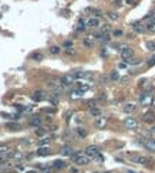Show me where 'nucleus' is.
I'll use <instances>...</instances> for the list:
<instances>
[{
  "mask_svg": "<svg viewBox=\"0 0 155 173\" xmlns=\"http://www.w3.org/2000/svg\"><path fill=\"white\" fill-rule=\"evenodd\" d=\"M94 161L97 162V163H102V162H104V156H102L101 153H98L97 156L94 157Z\"/></svg>",
  "mask_w": 155,
  "mask_h": 173,
  "instance_id": "obj_35",
  "label": "nucleus"
},
{
  "mask_svg": "<svg viewBox=\"0 0 155 173\" xmlns=\"http://www.w3.org/2000/svg\"><path fill=\"white\" fill-rule=\"evenodd\" d=\"M130 162L137 163V165H147L148 159L147 157L141 156V155H130Z\"/></svg>",
  "mask_w": 155,
  "mask_h": 173,
  "instance_id": "obj_9",
  "label": "nucleus"
},
{
  "mask_svg": "<svg viewBox=\"0 0 155 173\" xmlns=\"http://www.w3.org/2000/svg\"><path fill=\"white\" fill-rule=\"evenodd\" d=\"M71 159H73V162L78 166H86V165H88V162H90V157L87 156V155H84V153H81L80 150L74 152Z\"/></svg>",
  "mask_w": 155,
  "mask_h": 173,
  "instance_id": "obj_1",
  "label": "nucleus"
},
{
  "mask_svg": "<svg viewBox=\"0 0 155 173\" xmlns=\"http://www.w3.org/2000/svg\"><path fill=\"white\" fill-rule=\"evenodd\" d=\"M87 107L90 108H95V101H87Z\"/></svg>",
  "mask_w": 155,
  "mask_h": 173,
  "instance_id": "obj_39",
  "label": "nucleus"
},
{
  "mask_svg": "<svg viewBox=\"0 0 155 173\" xmlns=\"http://www.w3.org/2000/svg\"><path fill=\"white\" fill-rule=\"evenodd\" d=\"M132 30L138 34L145 33V31H147V24H144L141 21H135V23H132Z\"/></svg>",
  "mask_w": 155,
  "mask_h": 173,
  "instance_id": "obj_10",
  "label": "nucleus"
},
{
  "mask_svg": "<svg viewBox=\"0 0 155 173\" xmlns=\"http://www.w3.org/2000/svg\"><path fill=\"white\" fill-rule=\"evenodd\" d=\"M71 75L74 77V79H83V78L91 77V72H86V71H73Z\"/></svg>",
  "mask_w": 155,
  "mask_h": 173,
  "instance_id": "obj_13",
  "label": "nucleus"
},
{
  "mask_svg": "<svg viewBox=\"0 0 155 173\" xmlns=\"http://www.w3.org/2000/svg\"><path fill=\"white\" fill-rule=\"evenodd\" d=\"M76 131H77V135L80 136V138H86V136H87V131L83 128V126H78Z\"/></svg>",
  "mask_w": 155,
  "mask_h": 173,
  "instance_id": "obj_30",
  "label": "nucleus"
},
{
  "mask_svg": "<svg viewBox=\"0 0 155 173\" xmlns=\"http://www.w3.org/2000/svg\"><path fill=\"white\" fill-rule=\"evenodd\" d=\"M83 94H84V92H83L81 90H76V91H73V92L70 94V98L71 99H78V98H81L83 97Z\"/></svg>",
  "mask_w": 155,
  "mask_h": 173,
  "instance_id": "obj_22",
  "label": "nucleus"
},
{
  "mask_svg": "<svg viewBox=\"0 0 155 173\" xmlns=\"http://www.w3.org/2000/svg\"><path fill=\"white\" fill-rule=\"evenodd\" d=\"M107 122H108L107 116L100 115V116H97V118H95V126H97V128H100V129H104V128H105V126H107Z\"/></svg>",
  "mask_w": 155,
  "mask_h": 173,
  "instance_id": "obj_11",
  "label": "nucleus"
},
{
  "mask_svg": "<svg viewBox=\"0 0 155 173\" xmlns=\"http://www.w3.org/2000/svg\"><path fill=\"white\" fill-rule=\"evenodd\" d=\"M83 44L86 45V47H88V48H91L94 44V36H87V37L83 40Z\"/></svg>",
  "mask_w": 155,
  "mask_h": 173,
  "instance_id": "obj_21",
  "label": "nucleus"
},
{
  "mask_svg": "<svg viewBox=\"0 0 155 173\" xmlns=\"http://www.w3.org/2000/svg\"><path fill=\"white\" fill-rule=\"evenodd\" d=\"M95 40L100 43H108L110 41V36L108 34H102V33H98L97 36H95Z\"/></svg>",
  "mask_w": 155,
  "mask_h": 173,
  "instance_id": "obj_16",
  "label": "nucleus"
},
{
  "mask_svg": "<svg viewBox=\"0 0 155 173\" xmlns=\"http://www.w3.org/2000/svg\"><path fill=\"white\" fill-rule=\"evenodd\" d=\"M100 26H101V23H100V19H98V17H90V19L87 20V27H90V29H97Z\"/></svg>",
  "mask_w": 155,
  "mask_h": 173,
  "instance_id": "obj_12",
  "label": "nucleus"
},
{
  "mask_svg": "<svg viewBox=\"0 0 155 173\" xmlns=\"http://www.w3.org/2000/svg\"><path fill=\"white\" fill-rule=\"evenodd\" d=\"M90 115L91 116H95V118H97V116H100L101 115V111H100V108H91L90 109Z\"/></svg>",
  "mask_w": 155,
  "mask_h": 173,
  "instance_id": "obj_31",
  "label": "nucleus"
},
{
  "mask_svg": "<svg viewBox=\"0 0 155 173\" xmlns=\"http://www.w3.org/2000/svg\"><path fill=\"white\" fill-rule=\"evenodd\" d=\"M142 145L144 148L147 149V150H149V152H155V140L151 139V138H142Z\"/></svg>",
  "mask_w": 155,
  "mask_h": 173,
  "instance_id": "obj_8",
  "label": "nucleus"
},
{
  "mask_svg": "<svg viewBox=\"0 0 155 173\" xmlns=\"http://www.w3.org/2000/svg\"><path fill=\"white\" fill-rule=\"evenodd\" d=\"M71 45H73V43H71V41H65V43H64V47H65V48H70Z\"/></svg>",
  "mask_w": 155,
  "mask_h": 173,
  "instance_id": "obj_43",
  "label": "nucleus"
},
{
  "mask_svg": "<svg viewBox=\"0 0 155 173\" xmlns=\"http://www.w3.org/2000/svg\"><path fill=\"white\" fill-rule=\"evenodd\" d=\"M37 155H39V156H49L50 149L49 148H40L39 150H37Z\"/></svg>",
  "mask_w": 155,
  "mask_h": 173,
  "instance_id": "obj_26",
  "label": "nucleus"
},
{
  "mask_svg": "<svg viewBox=\"0 0 155 173\" xmlns=\"http://www.w3.org/2000/svg\"><path fill=\"white\" fill-rule=\"evenodd\" d=\"M120 54H121V57H123L124 61L128 60V58L134 57V51H132V48L128 47V45H121V48H120Z\"/></svg>",
  "mask_w": 155,
  "mask_h": 173,
  "instance_id": "obj_3",
  "label": "nucleus"
},
{
  "mask_svg": "<svg viewBox=\"0 0 155 173\" xmlns=\"http://www.w3.org/2000/svg\"><path fill=\"white\" fill-rule=\"evenodd\" d=\"M120 83H121V84H127V83H128V77H121V78H120Z\"/></svg>",
  "mask_w": 155,
  "mask_h": 173,
  "instance_id": "obj_42",
  "label": "nucleus"
},
{
  "mask_svg": "<svg viewBox=\"0 0 155 173\" xmlns=\"http://www.w3.org/2000/svg\"><path fill=\"white\" fill-rule=\"evenodd\" d=\"M127 173H135V172H132V170H128V172H127Z\"/></svg>",
  "mask_w": 155,
  "mask_h": 173,
  "instance_id": "obj_51",
  "label": "nucleus"
},
{
  "mask_svg": "<svg viewBox=\"0 0 155 173\" xmlns=\"http://www.w3.org/2000/svg\"><path fill=\"white\" fill-rule=\"evenodd\" d=\"M44 133H46V131H44V129H37V135H44Z\"/></svg>",
  "mask_w": 155,
  "mask_h": 173,
  "instance_id": "obj_44",
  "label": "nucleus"
},
{
  "mask_svg": "<svg viewBox=\"0 0 155 173\" xmlns=\"http://www.w3.org/2000/svg\"><path fill=\"white\" fill-rule=\"evenodd\" d=\"M4 156L7 157V159H10V161H13V162H20L21 159L24 157V155H23V152H20V150H12L10 153L4 155Z\"/></svg>",
  "mask_w": 155,
  "mask_h": 173,
  "instance_id": "obj_6",
  "label": "nucleus"
},
{
  "mask_svg": "<svg viewBox=\"0 0 155 173\" xmlns=\"http://www.w3.org/2000/svg\"><path fill=\"white\" fill-rule=\"evenodd\" d=\"M94 173H98V172H94Z\"/></svg>",
  "mask_w": 155,
  "mask_h": 173,
  "instance_id": "obj_53",
  "label": "nucleus"
},
{
  "mask_svg": "<svg viewBox=\"0 0 155 173\" xmlns=\"http://www.w3.org/2000/svg\"><path fill=\"white\" fill-rule=\"evenodd\" d=\"M27 173H37V172H36V170H29Z\"/></svg>",
  "mask_w": 155,
  "mask_h": 173,
  "instance_id": "obj_50",
  "label": "nucleus"
},
{
  "mask_svg": "<svg viewBox=\"0 0 155 173\" xmlns=\"http://www.w3.org/2000/svg\"><path fill=\"white\" fill-rule=\"evenodd\" d=\"M12 152V148L9 145H0V155H7Z\"/></svg>",
  "mask_w": 155,
  "mask_h": 173,
  "instance_id": "obj_23",
  "label": "nucleus"
},
{
  "mask_svg": "<svg viewBox=\"0 0 155 173\" xmlns=\"http://www.w3.org/2000/svg\"><path fill=\"white\" fill-rule=\"evenodd\" d=\"M152 94L149 92V91H144L142 94L138 97V102L141 104V105H144V107H147V105H149V104L152 102Z\"/></svg>",
  "mask_w": 155,
  "mask_h": 173,
  "instance_id": "obj_2",
  "label": "nucleus"
},
{
  "mask_svg": "<svg viewBox=\"0 0 155 173\" xmlns=\"http://www.w3.org/2000/svg\"><path fill=\"white\" fill-rule=\"evenodd\" d=\"M127 4H134V0H125Z\"/></svg>",
  "mask_w": 155,
  "mask_h": 173,
  "instance_id": "obj_46",
  "label": "nucleus"
},
{
  "mask_svg": "<svg viewBox=\"0 0 155 173\" xmlns=\"http://www.w3.org/2000/svg\"><path fill=\"white\" fill-rule=\"evenodd\" d=\"M74 81H76V79H74V77L71 74H65V75H63V77H60V79H58V83H60V85L61 86L73 85Z\"/></svg>",
  "mask_w": 155,
  "mask_h": 173,
  "instance_id": "obj_5",
  "label": "nucleus"
},
{
  "mask_svg": "<svg viewBox=\"0 0 155 173\" xmlns=\"http://www.w3.org/2000/svg\"><path fill=\"white\" fill-rule=\"evenodd\" d=\"M118 2H120V0H118Z\"/></svg>",
  "mask_w": 155,
  "mask_h": 173,
  "instance_id": "obj_54",
  "label": "nucleus"
},
{
  "mask_svg": "<svg viewBox=\"0 0 155 173\" xmlns=\"http://www.w3.org/2000/svg\"><path fill=\"white\" fill-rule=\"evenodd\" d=\"M29 124H30V126H33V128H40L41 126V119L39 118V116H33Z\"/></svg>",
  "mask_w": 155,
  "mask_h": 173,
  "instance_id": "obj_15",
  "label": "nucleus"
},
{
  "mask_svg": "<svg viewBox=\"0 0 155 173\" xmlns=\"http://www.w3.org/2000/svg\"><path fill=\"white\" fill-rule=\"evenodd\" d=\"M135 108H137L135 104H125V105L123 107V111L125 112V114H131V112L135 111Z\"/></svg>",
  "mask_w": 155,
  "mask_h": 173,
  "instance_id": "obj_19",
  "label": "nucleus"
},
{
  "mask_svg": "<svg viewBox=\"0 0 155 173\" xmlns=\"http://www.w3.org/2000/svg\"><path fill=\"white\" fill-rule=\"evenodd\" d=\"M151 132H154V133H155V125H154V126H152V128H151Z\"/></svg>",
  "mask_w": 155,
  "mask_h": 173,
  "instance_id": "obj_49",
  "label": "nucleus"
},
{
  "mask_svg": "<svg viewBox=\"0 0 155 173\" xmlns=\"http://www.w3.org/2000/svg\"><path fill=\"white\" fill-rule=\"evenodd\" d=\"M120 78H121V77H120V74H118V71H111V74H110V79L111 81H120Z\"/></svg>",
  "mask_w": 155,
  "mask_h": 173,
  "instance_id": "obj_29",
  "label": "nucleus"
},
{
  "mask_svg": "<svg viewBox=\"0 0 155 173\" xmlns=\"http://www.w3.org/2000/svg\"><path fill=\"white\" fill-rule=\"evenodd\" d=\"M49 95L46 94L44 91H36L34 94H33V99L36 101V102H40V101H44Z\"/></svg>",
  "mask_w": 155,
  "mask_h": 173,
  "instance_id": "obj_14",
  "label": "nucleus"
},
{
  "mask_svg": "<svg viewBox=\"0 0 155 173\" xmlns=\"http://www.w3.org/2000/svg\"><path fill=\"white\" fill-rule=\"evenodd\" d=\"M49 142H50V140L47 139V138H44V139L39 140V142H37V145H39V146H46V145H49Z\"/></svg>",
  "mask_w": 155,
  "mask_h": 173,
  "instance_id": "obj_36",
  "label": "nucleus"
},
{
  "mask_svg": "<svg viewBox=\"0 0 155 173\" xmlns=\"http://www.w3.org/2000/svg\"><path fill=\"white\" fill-rule=\"evenodd\" d=\"M113 36H114V37H120V36H123V30H114V31H113Z\"/></svg>",
  "mask_w": 155,
  "mask_h": 173,
  "instance_id": "obj_38",
  "label": "nucleus"
},
{
  "mask_svg": "<svg viewBox=\"0 0 155 173\" xmlns=\"http://www.w3.org/2000/svg\"><path fill=\"white\" fill-rule=\"evenodd\" d=\"M61 155L63 156H73L74 155V149L71 146H64L61 149Z\"/></svg>",
  "mask_w": 155,
  "mask_h": 173,
  "instance_id": "obj_18",
  "label": "nucleus"
},
{
  "mask_svg": "<svg viewBox=\"0 0 155 173\" xmlns=\"http://www.w3.org/2000/svg\"><path fill=\"white\" fill-rule=\"evenodd\" d=\"M65 53L70 55V54H74V53H76V50H74L73 47H70V48H65Z\"/></svg>",
  "mask_w": 155,
  "mask_h": 173,
  "instance_id": "obj_41",
  "label": "nucleus"
},
{
  "mask_svg": "<svg viewBox=\"0 0 155 173\" xmlns=\"http://www.w3.org/2000/svg\"><path fill=\"white\" fill-rule=\"evenodd\" d=\"M151 104H152V107H154V108H155V98H154V99H152V102H151Z\"/></svg>",
  "mask_w": 155,
  "mask_h": 173,
  "instance_id": "obj_48",
  "label": "nucleus"
},
{
  "mask_svg": "<svg viewBox=\"0 0 155 173\" xmlns=\"http://www.w3.org/2000/svg\"><path fill=\"white\" fill-rule=\"evenodd\" d=\"M125 62H127V64H132V65H137V64H139L141 61L132 57V58H128V60H125Z\"/></svg>",
  "mask_w": 155,
  "mask_h": 173,
  "instance_id": "obj_33",
  "label": "nucleus"
},
{
  "mask_svg": "<svg viewBox=\"0 0 155 173\" xmlns=\"http://www.w3.org/2000/svg\"><path fill=\"white\" fill-rule=\"evenodd\" d=\"M60 53H61V48H60L58 45H53V47H50V54H53V55H58Z\"/></svg>",
  "mask_w": 155,
  "mask_h": 173,
  "instance_id": "obj_28",
  "label": "nucleus"
},
{
  "mask_svg": "<svg viewBox=\"0 0 155 173\" xmlns=\"http://www.w3.org/2000/svg\"><path fill=\"white\" fill-rule=\"evenodd\" d=\"M44 111H46V112H49V114H53V112H54V109H50V108H46Z\"/></svg>",
  "mask_w": 155,
  "mask_h": 173,
  "instance_id": "obj_45",
  "label": "nucleus"
},
{
  "mask_svg": "<svg viewBox=\"0 0 155 173\" xmlns=\"http://www.w3.org/2000/svg\"><path fill=\"white\" fill-rule=\"evenodd\" d=\"M31 58L34 61H43V60H44V55H43V53H40V51H36V53H33Z\"/></svg>",
  "mask_w": 155,
  "mask_h": 173,
  "instance_id": "obj_24",
  "label": "nucleus"
},
{
  "mask_svg": "<svg viewBox=\"0 0 155 173\" xmlns=\"http://www.w3.org/2000/svg\"><path fill=\"white\" fill-rule=\"evenodd\" d=\"M86 27H87L86 21L80 20V21H78V24H77V27H76V30H77V31H84V30H86Z\"/></svg>",
  "mask_w": 155,
  "mask_h": 173,
  "instance_id": "obj_27",
  "label": "nucleus"
},
{
  "mask_svg": "<svg viewBox=\"0 0 155 173\" xmlns=\"http://www.w3.org/2000/svg\"><path fill=\"white\" fill-rule=\"evenodd\" d=\"M6 128H9V129H20V126L13 122V124H6Z\"/></svg>",
  "mask_w": 155,
  "mask_h": 173,
  "instance_id": "obj_37",
  "label": "nucleus"
},
{
  "mask_svg": "<svg viewBox=\"0 0 155 173\" xmlns=\"http://www.w3.org/2000/svg\"><path fill=\"white\" fill-rule=\"evenodd\" d=\"M98 153H100V149H98V146H95V145H90V146H87L86 150H84V155H87L90 159H94Z\"/></svg>",
  "mask_w": 155,
  "mask_h": 173,
  "instance_id": "obj_4",
  "label": "nucleus"
},
{
  "mask_svg": "<svg viewBox=\"0 0 155 173\" xmlns=\"http://www.w3.org/2000/svg\"><path fill=\"white\" fill-rule=\"evenodd\" d=\"M148 65H149V67L155 65V57H154V55H152V57L149 58V60H148Z\"/></svg>",
  "mask_w": 155,
  "mask_h": 173,
  "instance_id": "obj_40",
  "label": "nucleus"
},
{
  "mask_svg": "<svg viewBox=\"0 0 155 173\" xmlns=\"http://www.w3.org/2000/svg\"><path fill=\"white\" fill-rule=\"evenodd\" d=\"M124 125H125L127 129L134 131V129L138 128V121L134 119V118H131V116H128V118H125V119H124Z\"/></svg>",
  "mask_w": 155,
  "mask_h": 173,
  "instance_id": "obj_7",
  "label": "nucleus"
},
{
  "mask_svg": "<svg viewBox=\"0 0 155 173\" xmlns=\"http://www.w3.org/2000/svg\"><path fill=\"white\" fill-rule=\"evenodd\" d=\"M147 48L152 53H155V41H147Z\"/></svg>",
  "mask_w": 155,
  "mask_h": 173,
  "instance_id": "obj_34",
  "label": "nucleus"
},
{
  "mask_svg": "<svg viewBox=\"0 0 155 173\" xmlns=\"http://www.w3.org/2000/svg\"><path fill=\"white\" fill-rule=\"evenodd\" d=\"M152 20H154V21H155V19H152Z\"/></svg>",
  "mask_w": 155,
  "mask_h": 173,
  "instance_id": "obj_52",
  "label": "nucleus"
},
{
  "mask_svg": "<svg viewBox=\"0 0 155 173\" xmlns=\"http://www.w3.org/2000/svg\"><path fill=\"white\" fill-rule=\"evenodd\" d=\"M151 16H152V19H155V7L152 9V12H151Z\"/></svg>",
  "mask_w": 155,
  "mask_h": 173,
  "instance_id": "obj_47",
  "label": "nucleus"
},
{
  "mask_svg": "<svg viewBox=\"0 0 155 173\" xmlns=\"http://www.w3.org/2000/svg\"><path fill=\"white\" fill-rule=\"evenodd\" d=\"M142 121L145 122V124H152L155 121V116L152 112H148V114H145V115L142 116Z\"/></svg>",
  "mask_w": 155,
  "mask_h": 173,
  "instance_id": "obj_17",
  "label": "nucleus"
},
{
  "mask_svg": "<svg viewBox=\"0 0 155 173\" xmlns=\"http://www.w3.org/2000/svg\"><path fill=\"white\" fill-rule=\"evenodd\" d=\"M111 31V26L110 24H104L101 27V30H100V33H102V34H108Z\"/></svg>",
  "mask_w": 155,
  "mask_h": 173,
  "instance_id": "obj_32",
  "label": "nucleus"
},
{
  "mask_svg": "<svg viewBox=\"0 0 155 173\" xmlns=\"http://www.w3.org/2000/svg\"><path fill=\"white\" fill-rule=\"evenodd\" d=\"M65 165H67V163H65L63 159H57V161L53 162V165L51 166H53L54 169H63V168H65Z\"/></svg>",
  "mask_w": 155,
  "mask_h": 173,
  "instance_id": "obj_20",
  "label": "nucleus"
},
{
  "mask_svg": "<svg viewBox=\"0 0 155 173\" xmlns=\"http://www.w3.org/2000/svg\"><path fill=\"white\" fill-rule=\"evenodd\" d=\"M107 17H108L110 20H113V21H117L120 19V14L117 12H108L107 13Z\"/></svg>",
  "mask_w": 155,
  "mask_h": 173,
  "instance_id": "obj_25",
  "label": "nucleus"
}]
</instances>
